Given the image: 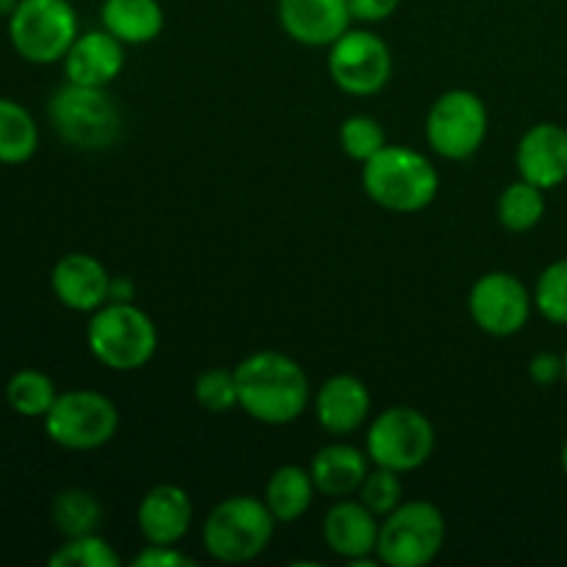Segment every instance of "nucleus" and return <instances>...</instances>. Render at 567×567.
<instances>
[{"instance_id":"nucleus-1","label":"nucleus","mask_w":567,"mask_h":567,"mask_svg":"<svg viewBox=\"0 0 567 567\" xmlns=\"http://www.w3.org/2000/svg\"><path fill=\"white\" fill-rule=\"evenodd\" d=\"M238 408L266 426L299 421L313 402L308 371L288 354L264 349L236 365Z\"/></svg>"},{"instance_id":"nucleus-2","label":"nucleus","mask_w":567,"mask_h":567,"mask_svg":"<svg viewBox=\"0 0 567 567\" xmlns=\"http://www.w3.org/2000/svg\"><path fill=\"white\" fill-rule=\"evenodd\" d=\"M363 192L391 214H419L435 203L441 175L424 153L404 144H385L363 164Z\"/></svg>"},{"instance_id":"nucleus-3","label":"nucleus","mask_w":567,"mask_h":567,"mask_svg":"<svg viewBox=\"0 0 567 567\" xmlns=\"http://www.w3.org/2000/svg\"><path fill=\"white\" fill-rule=\"evenodd\" d=\"M277 520L258 496H227L203 520V546L210 559L244 565L271 546Z\"/></svg>"},{"instance_id":"nucleus-4","label":"nucleus","mask_w":567,"mask_h":567,"mask_svg":"<svg viewBox=\"0 0 567 567\" xmlns=\"http://www.w3.org/2000/svg\"><path fill=\"white\" fill-rule=\"evenodd\" d=\"M86 347L111 371H138L158 352V327L133 302H105L86 324Z\"/></svg>"},{"instance_id":"nucleus-5","label":"nucleus","mask_w":567,"mask_h":567,"mask_svg":"<svg viewBox=\"0 0 567 567\" xmlns=\"http://www.w3.org/2000/svg\"><path fill=\"white\" fill-rule=\"evenodd\" d=\"M48 114L55 133L75 150H109L122 133V111L109 89L66 81L50 97Z\"/></svg>"},{"instance_id":"nucleus-6","label":"nucleus","mask_w":567,"mask_h":567,"mask_svg":"<svg viewBox=\"0 0 567 567\" xmlns=\"http://www.w3.org/2000/svg\"><path fill=\"white\" fill-rule=\"evenodd\" d=\"M446 546V515L426 498L402 502L380 518L377 559L388 567H426Z\"/></svg>"},{"instance_id":"nucleus-7","label":"nucleus","mask_w":567,"mask_h":567,"mask_svg":"<svg viewBox=\"0 0 567 567\" xmlns=\"http://www.w3.org/2000/svg\"><path fill=\"white\" fill-rule=\"evenodd\" d=\"M78 33V11L70 0H20L9 17L11 48L37 66L64 61Z\"/></svg>"},{"instance_id":"nucleus-8","label":"nucleus","mask_w":567,"mask_h":567,"mask_svg":"<svg viewBox=\"0 0 567 567\" xmlns=\"http://www.w3.org/2000/svg\"><path fill=\"white\" fill-rule=\"evenodd\" d=\"M44 432L66 452H94L109 446L120 430V410L105 393L92 388L59 393L50 413L42 419Z\"/></svg>"},{"instance_id":"nucleus-9","label":"nucleus","mask_w":567,"mask_h":567,"mask_svg":"<svg viewBox=\"0 0 567 567\" xmlns=\"http://www.w3.org/2000/svg\"><path fill=\"white\" fill-rule=\"evenodd\" d=\"M435 452V426L421 410L396 404L374 415L365 432V454L374 465L410 474L430 463Z\"/></svg>"},{"instance_id":"nucleus-10","label":"nucleus","mask_w":567,"mask_h":567,"mask_svg":"<svg viewBox=\"0 0 567 567\" xmlns=\"http://www.w3.org/2000/svg\"><path fill=\"white\" fill-rule=\"evenodd\" d=\"M491 127L485 100L471 89H449L426 114V144L446 161H468L482 150Z\"/></svg>"},{"instance_id":"nucleus-11","label":"nucleus","mask_w":567,"mask_h":567,"mask_svg":"<svg viewBox=\"0 0 567 567\" xmlns=\"http://www.w3.org/2000/svg\"><path fill=\"white\" fill-rule=\"evenodd\" d=\"M327 70L336 86L352 97H371L382 92L393 75L391 48L382 37L365 28H349L330 44Z\"/></svg>"},{"instance_id":"nucleus-12","label":"nucleus","mask_w":567,"mask_h":567,"mask_svg":"<svg viewBox=\"0 0 567 567\" xmlns=\"http://www.w3.org/2000/svg\"><path fill=\"white\" fill-rule=\"evenodd\" d=\"M535 297L524 280L509 271H487L471 286L468 313L482 332L493 338H513L529 324Z\"/></svg>"},{"instance_id":"nucleus-13","label":"nucleus","mask_w":567,"mask_h":567,"mask_svg":"<svg viewBox=\"0 0 567 567\" xmlns=\"http://www.w3.org/2000/svg\"><path fill=\"white\" fill-rule=\"evenodd\" d=\"M321 537L336 557L349 565H374L377 540H380V515L371 513L363 502L336 498L321 524Z\"/></svg>"},{"instance_id":"nucleus-14","label":"nucleus","mask_w":567,"mask_h":567,"mask_svg":"<svg viewBox=\"0 0 567 567\" xmlns=\"http://www.w3.org/2000/svg\"><path fill=\"white\" fill-rule=\"evenodd\" d=\"M277 20L305 48H330L354 22L349 0H277Z\"/></svg>"},{"instance_id":"nucleus-15","label":"nucleus","mask_w":567,"mask_h":567,"mask_svg":"<svg viewBox=\"0 0 567 567\" xmlns=\"http://www.w3.org/2000/svg\"><path fill=\"white\" fill-rule=\"evenodd\" d=\"M111 280L103 264L89 252H66L50 271L53 297L72 313H89L111 302Z\"/></svg>"},{"instance_id":"nucleus-16","label":"nucleus","mask_w":567,"mask_h":567,"mask_svg":"<svg viewBox=\"0 0 567 567\" xmlns=\"http://www.w3.org/2000/svg\"><path fill=\"white\" fill-rule=\"evenodd\" d=\"M136 524L144 543L153 546H177L192 532L194 504L181 485L161 482L150 487L136 509Z\"/></svg>"},{"instance_id":"nucleus-17","label":"nucleus","mask_w":567,"mask_h":567,"mask_svg":"<svg viewBox=\"0 0 567 567\" xmlns=\"http://www.w3.org/2000/svg\"><path fill=\"white\" fill-rule=\"evenodd\" d=\"M515 166L524 181L543 192L563 186L567 181V127L557 122H537L520 136L515 150Z\"/></svg>"},{"instance_id":"nucleus-18","label":"nucleus","mask_w":567,"mask_h":567,"mask_svg":"<svg viewBox=\"0 0 567 567\" xmlns=\"http://www.w3.org/2000/svg\"><path fill=\"white\" fill-rule=\"evenodd\" d=\"M313 410L327 435L347 437L371 419V391L360 377L336 374L313 393Z\"/></svg>"},{"instance_id":"nucleus-19","label":"nucleus","mask_w":567,"mask_h":567,"mask_svg":"<svg viewBox=\"0 0 567 567\" xmlns=\"http://www.w3.org/2000/svg\"><path fill=\"white\" fill-rule=\"evenodd\" d=\"M125 48L127 44H122L105 28L78 33V39L64 55L66 81L81 83V86L109 89L125 70Z\"/></svg>"},{"instance_id":"nucleus-20","label":"nucleus","mask_w":567,"mask_h":567,"mask_svg":"<svg viewBox=\"0 0 567 567\" xmlns=\"http://www.w3.org/2000/svg\"><path fill=\"white\" fill-rule=\"evenodd\" d=\"M369 471V454L352 443H330V446L319 449L310 460V476H313L316 491L330 498L354 496Z\"/></svg>"},{"instance_id":"nucleus-21","label":"nucleus","mask_w":567,"mask_h":567,"mask_svg":"<svg viewBox=\"0 0 567 567\" xmlns=\"http://www.w3.org/2000/svg\"><path fill=\"white\" fill-rule=\"evenodd\" d=\"M164 9L158 0H103L100 25L127 48L150 44L164 31Z\"/></svg>"},{"instance_id":"nucleus-22","label":"nucleus","mask_w":567,"mask_h":567,"mask_svg":"<svg viewBox=\"0 0 567 567\" xmlns=\"http://www.w3.org/2000/svg\"><path fill=\"white\" fill-rule=\"evenodd\" d=\"M316 493L319 491H316L310 468H302V465H280L277 471H271L269 482H266L264 502L269 507V513L275 515L277 524H293V520H299L308 513Z\"/></svg>"},{"instance_id":"nucleus-23","label":"nucleus","mask_w":567,"mask_h":567,"mask_svg":"<svg viewBox=\"0 0 567 567\" xmlns=\"http://www.w3.org/2000/svg\"><path fill=\"white\" fill-rule=\"evenodd\" d=\"M39 150V125L31 111L11 97H0V164L20 166Z\"/></svg>"},{"instance_id":"nucleus-24","label":"nucleus","mask_w":567,"mask_h":567,"mask_svg":"<svg viewBox=\"0 0 567 567\" xmlns=\"http://www.w3.org/2000/svg\"><path fill=\"white\" fill-rule=\"evenodd\" d=\"M50 518H53L55 532L61 537H81L94 535L103 524V504L94 493L83 487H66L50 504Z\"/></svg>"},{"instance_id":"nucleus-25","label":"nucleus","mask_w":567,"mask_h":567,"mask_svg":"<svg viewBox=\"0 0 567 567\" xmlns=\"http://www.w3.org/2000/svg\"><path fill=\"white\" fill-rule=\"evenodd\" d=\"M496 216L498 225L509 233H529L546 216V192L535 183L518 177L515 183H509L502 194H498L496 203Z\"/></svg>"},{"instance_id":"nucleus-26","label":"nucleus","mask_w":567,"mask_h":567,"mask_svg":"<svg viewBox=\"0 0 567 567\" xmlns=\"http://www.w3.org/2000/svg\"><path fill=\"white\" fill-rule=\"evenodd\" d=\"M59 399V388L44 371L20 369L6 382V404L20 419H44Z\"/></svg>"},{"instance_id":"nucleus-27","label":"nucleus","mask_w":567,"mask_h":567,"mask_svg":"<svg viewBox=\"0 0 567 567\" xmlns=\"http://www.w3.org/2000/svg\"><path fill=\"white\" fill-rule=\"evenodd\" d=\"M50 567H120L122 557L114 551L105 537L81 535V537H66L48 559Z\"/></svg>"},{"instance_id":"nucleus-28","label":"nucleus","mask_w":567,"mask_h":567,"mask_svg":"<svg viewBox=\"0 0 567 567\" xmlns=\"http://www.w3.org/2000/svg\"><path fill=\"white\" fill-rule=\"evenodd\" d=\"M535 308L551 324L567 327V258L554 260L535 282Z\"/></svg>"},{"instance_id":"nucleus-29","label":"nucleus","mask_w":567,"mask_h":567,"mask_svg":"<svg viewBox=\"0 0 567 567\" xmlns=\"http://www.w3.org/2000/svg\"><path fill=\"white\" fill-rule=\"evenodd\" d=\"M194 399L205 413L225 415L238 408L236 369H208L194 380Z\"/></svg>"},{"instance_id":"nucleus-30","label":"nucleus","mask_w":567,"mask_h":567,"mask_svg":"<svg viewBox=\"0 0 567 567\" xmlns=\"http://www.w3.org/2000/svg\"><path fill=\"white\" fill-rule=\"evenodd\" d=\"M338 138H341L343 153H347L352 161H360V164H365L369 158H374V155L388 144L382 125L369 114L347 116L341 125V133H338Z\"/></svg>"},{"instance_id":"nucleus-31","label":"nucleus","mask_w":567,"mask_h":567,"mask_svg":"<svg viewBox=\"0 0 567 567\" xmlns=\"http://www.w3.org/2000/svg\"><path fill=\"white\" fill-rule=\"evenodd\" d=\"M399 476L402 474H396V471L382 468V465L371 463V471L365 474L363 485H360L358 498L371 509V513L380 515V518H385L388 513H393V509L404 502L402 480H399Z\"/></svg>"},{"instance_id":"nucleus-32","label":"nucleus","mask_w":567,"mask_h":567,"mask_svg":"<svg viewBox=\"0 0 567 567\" xmlns=\"http://www.w3.org/2000/svg\"><path fill=\"white\" fill-rule=\"evenodd\" d=\"M133 565L136 567H197L188 554H183L177 546H147L133 557Z\"/></svg>"},{"instance_id":"nucleus-33","label":"nucleus","mask_w":567,"mask_h":567,"mask_svg":"<svg viewBox=\"0 0 567 567\" xmlns=\"http://www.w3.org/2000/svg\"><path fill=\"white\" fill-rule=\"evenodd\" d=\"M402 0H349V11H352L354 22H365V25H377V22L391 20L399 11Z\"/></svg>"},{"instance_id":"nucleus-34","label":"nucleus","mask_w":567,"mask_h":567,"mask_svg":"<svg viewBox=\"0 0 567 567\" xmlns=\"http://www.w3.org/2000/svg\"><path fill=\"white\" fill-rule=\"evenodd\" d=\"M529 377L537 385H554V382L565 380V363L563 354L540 352L529 360Z\"/></svg>"},{"instance_id":"nucleus-35","label":"nucleus","mask_w":567,"mask_h":567,"mask_svg":"<svg viewBox=\"0 0 567 567\" xmlns=\"http://www.w3.org/2000/svg\"><path fill=\"white\" fill-rule=\"evenodd\" d=\"M133 282L127 277H114L111 280V302H133Z\"/></svg>"},{"instance_id":"nucleus-36","label":"nucleus","mask_w":567,"mask_h":567,"mask_svg":"<svg viewBox=\"0 0 567 567\" xmlns=\"http://www.w3.org/2000/svg\"><path fill=\"white\" fill-rule=\"evenodd\" d=\"M20 0H0V17H11V11L17 9Z\"/></svg>"},{"instance_id":"nucleus-37","label":"nucleus","mask_w":567,"mask_h":567,"mask_svg":"<svg viewBox=\"0 0 567 567\" xmlns=\"http://www.w3.org/2000/svg\"><path fill=\"white\" fill-rule=\"evenodd\" d=\"M559 463H563V471H565V476H567V441H565V446H563V454H559Z\"/></svg>"},{"instance_id":"nucleus-38","label":"nucleus","mask_w":567,"mask_h":567,"mask_svg":"<svg viewBox=\"0 0 567 567\" xmlns=\"http://www.w3.org/2000/svg\"><path fill=\"white\" fill-rule=\"evenodd\" d=\"M563 363H565V382H567V349H565V354H563Z\"/></svg>"}]
</instances>
